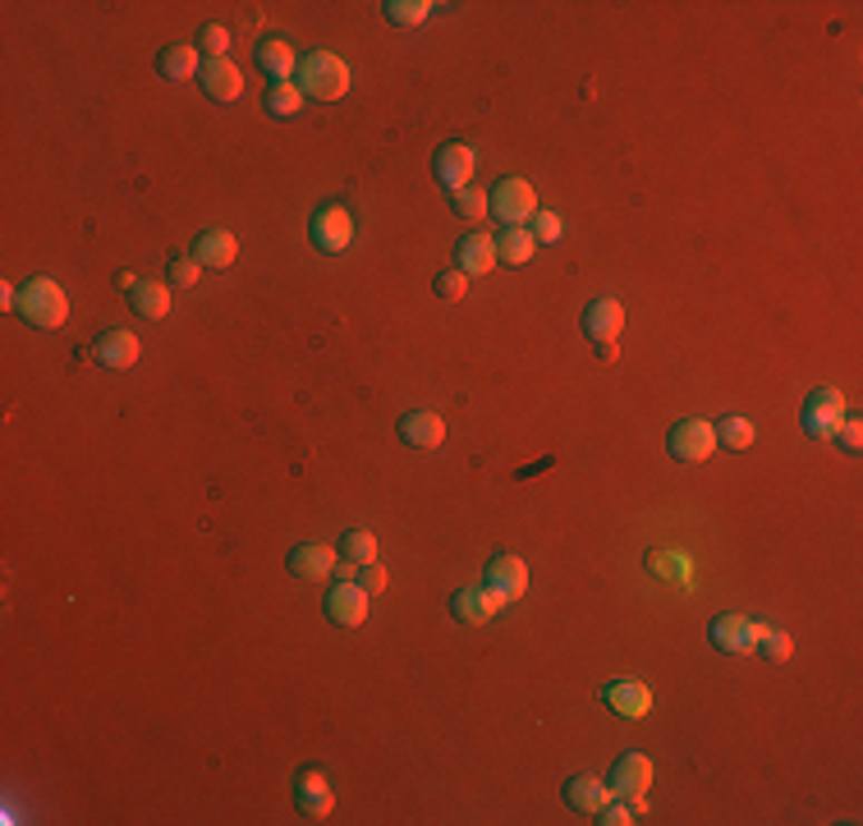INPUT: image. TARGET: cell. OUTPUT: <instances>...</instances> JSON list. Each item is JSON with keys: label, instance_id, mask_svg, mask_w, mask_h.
I'll return each instance as SVG.
<instances>
[{"label": "cell", "instance_id": "cell-11", "mask_svg": "<svg viewBox=\"0 0 863 826\" xmlns=\"http://www.w3.org/2000/svg\"><path fill=\"white\" fill-rule=\"evenodd\" d=\"M758 629H763L758 620L730 611V616H717V620L707 625V638H712V648H717V652L739 657V652H754L758 648Z\"/></svg>", "mask_w": 863, "mask_h": 826}, {"label": "cell", "instance_id": "cell-4", "mask_svg": "<svg viewBox=\"0 0 863 826\" xmlns=\"http://www.w3.org/2000/svg\"><path fill=\"white\" fill-rule=\"evenodd\" d=\"M533 212H538V194H533L529 179L506 175V179H497L492 189H487V216H497L501 230H510V225H523V220H533Z\"/></svg>", "mask_w": 863, "mask_h": 826}, {"label": "cell", "instance_id": "cell-10", "mask_svg": "<svg viewBox=\"0 0 863 826\" xmlns=\"http://www.w3.org/2000/svg\"><path fill=\"white\" fill-rule=\"evenodd\" d=\"M367 607H372V592H363L354 579H335L326 592V616L341 629H359L367 620Z\"/></svg>", "mask_w": 863, "mask_h": 826}, {"label": "cell", "instance_id": "cell-39", "mask_svg": "<svg viewBox=\"0 0 863 826\" xmlns=\"http://www.w3.org/2000/svg\"><path fill=\"white\" fill-rule=\"evenodd\" d=\"M354 583L363 588V592H382L386 588V570L372 560V566H359V574H354Z\"/></svg>", "mask_w": 863, "mask_h": 826}, {"label": "cell", "instance_id": "cell-5", "mask_svg": "<svg viewBox=\"0 0 863 826\" xmlns=\"http://www.w3.org/2000/svg\"><path fill=\"white\" fill-rule=\"evenodd\" d=\"M850 419L845 413V395L836 391V386H817V391H808V400H804V409H800V423H804V432L813 436V441H832L836 436V427Z\"/></svg>", "mask_w": 863, "mask_h": 826}, {"label": "cell", "instance_id": "cell-40", "mask_svg": "<svg viewBox=\"0 0 863 826\" xmlns=\"http://www.w3.org/2000/svg\"><path fill=\"white\" fill-rule=\"evenodd\" d=\"M116 285H120V289H134V285H138V276H134V272H120V276H116Z\"/></svg>", "mask_w": 863, "mask_h": 826}, {"label": "cell", "instance_id": "cell-23", "mask_svg": "<svg viewBox=\"0 0 863 826\" xmlns=\"http://www.w3.org/2000/svg\"><path fill=\"white\" fill-rule=\"evenodd\" d=\"M198 69H203V51L189 47V42H175V47H161L157 51V73L170 83H189L198 79Z\"/></svg>", "mask_w": 863, "mask_h": 826}, {"label": "cell", "instance_id": "cell-16", "mask_svg": "<svg viewBox=\"0 0 863 826\" xmlns=\"http://www.w3.org/2000/svg\"><path fill=\"white\" fill-rule=\"evenodd\" d=\"M290 574L294 579H304V583H322V579H331L335 574V566H341V555H335L331 547H322V542H298L294 551H290Z\"/></svg>", "mask_w": 863, "mask_h": 826}, {"label": "cell", "instance_id": "cell-15", "mask_svg": "<svg viewBox=\"0 0 863 826\" xmlns=\"http://www.w3.org/2000/svg\"><path fill=\"white\" fill-rule=\"evenodd\" d=\"M198 88H203V97L207 101H239V92H244V73H239V65L235 60H203V69H198Z\"/></svg>", "mask_w": 863, "mask_h": 826}, {"label": "cell", "instance_id": "cell-22", "mask_svg": "<svg viewBox=\"0 0 863 826\" xmlns=\"http://www.w3.org/2000/svg\"><path fill=\"white\" fill-rule=\"evenodd\" d=\"M170 281H153V276H138V285L129 289V308L143 317V322H161L170 313Z\"/></svg>", "mask_w": 863, "mask_h": 826}, {"label": "cell", "instance_id": "cell-31", "mask_svg": "<svg viewBox=\"0 0 863 826\" xmlns=\"http://www.w3.org/2000/svg\"><path fill=\"white\" fill-rule=\"evenodd\" d=\"M754 652H763L767 661H791L795 643H791V633H785L781 625H763V629H758V648H754Z\"/></svg>", "mask_w": 863, "mask_h": 826}, {"label": "cell", "instance_id": "cell-1", "mask_svg": "<svg viewBox=\"0 0 863 826\" xmlns=\"http://www.w3.org/2000/svg\"><path fill=\"white\" fill-rule=\"evenodd\" d=\"M294 83L304 92V101H341L350 92V65L335 51H308L298 60Z\"/></svg>", "mask_w": 863, "mask_h": 826}, {"label": "cell", "instance_id": "cell-7", "mask_svg": "<svg viewBox=\"0 0 863 826\" xmlns=\"http://www.w3.org/2000/svg\"><path fill=\"white\" fill-rule=\"evenodd\" d=\"M308 239H313V248L326 253V257L345 253V248L354 244V216H350L341 203H322V207L313 212V220H308Z\"/></svg>", "mask_w": 863, "mask_h": 826}, {"label": "cell", "instance_id": "cell-3", "mask_svg": "<svg viewBox=\"0 0 863 826\" xmlns=\"http://www.w3.org/2000/svg\"><path fill=\"white\" fill-rule=\"evenodd\" d=\"M620 331H625V304H620V298L602 294V298H592V304L583 308V335L592 341V350H597V358H602V363H611L620 354Z\"/></svg>", "mask_w": 863, "mask_h": 826}, {"label": "cell", "instance_id": "cell-30", "mask_svg": "<svg viewBox=\"0 0 863 826\" xmlns=\"http://www.w3.org/2000/svg\"><path fill=\"white\" fill-rule=\"evenodd\" d=\"M382 10H386V19L395 28H419V23L432 19V0H386Z\"/></svg>", "mask_w": 863, "mask_h": 826}, {"label": "cell", "instance_id": "cell-32", "mask_svg": "<svg viewBox=\"0 0 863 826\" xmlns=\"http://www.w3.org/2000/svg\"><path fill=\"white\" fill-rule=\"evenodd\" d=\"M450 212H455L460 220H469V225H473V220H482V216H487V194L469 184V189L450 194Z\"/></svg>", "mask_w": 863, "mask_h": 826}, {"label": "cell", "instance_id": "cell-19", "mask_svg": "<svg viewBox=\"0 0 863 826\" xmlns=\"http://www.w3.org/2000/svg\"><path fill=\"white\" fill-rule=\"evenodd\" d=\"M253 60L272 83H294V73H298V56H294V47L285 42V37H262Z\"/></svg>", "mask_w": 863, "mask_h": 826}, {"label": "cell", "instance_id": "cell-21", "mask_svg": "<svg viewBox=\"0 0 863 826\" xmlns=\"http://www.w3.org/2000/svg\"><path fill=\"white\" fill-rule=\"evenodd\" d=\"M497 611H501V602L482 583H469V588H460L455 597H450V616H455L460 625H487Z\"/></svg>", "mask_w": 863, "mask_h": 826}, {"label": "cell", "instance_id": "cell-2", "mask_svg": "<svg viewBox=\"0 0 863 826\" xmlns=\"http://www.w3.org/2000/svg\"><path fill=\"white\" fill-rule=\"evenodd\" d=\"M14 313L37 331H60L69 322V294L51 276H28L19 285V308Z\"/></svg>", "mask_w": 863, "mask_h": 826}, {"label": "cell", "instance_id": "cell-37", "mask_svg": "<svg viewBox=\"0 0 863 826\" xmlns=\"http://www.w3.org/2000/svg\"><path fill=\"white\" fill-rule=\"evenodd\" d=\"M832 441L845 450V455H859V450H863V423H859V419H845V423L836 427Z\"/></svg>", "mask_w": 863, "mask_h": 826}, {"label": "cell", "instance_id": "cell-6", "mask_svg": "<svg viewBox=\"0 0 863 826\" xmlns=\"http://www.w3.org/2000/svg\"><path fill=\"white\" fill-rule=\"evenodd\" d=\"M653 758H644V754H620L616 758V767H611V795L616 799H625L634 813H639L644 817V795L653 790Z\"/></svg>", "mask_w": 863, "mask_h": 826}, {"label": "cell", "instance_id": "cell-13", "mask_svg": "<svg viewBox=\"0 0 863 826\" xmlns=\"http://www.w3.org/2000/svg\"><path fill=\"white\" fill-rule=\"evenodd\" d=\"M106 372H129L134 363H138V354H143V345H138V335L134 331H125V326H110V331H101L97 341H92V350H88Z\"/></svg>", "mask_w": 863, "mask_h": 826}, {"label": "cell", "instance_id": "cell-38", "mask_svg": "<svg viewBox=\"0 0 863 826\" xmlns=\"http://www.w3.org/2000/svg\"><path fill=\"white\" fill-rule=\"evenodd\" d=\"M629 822H639V813H634L625 799H611L602 813H597V826H629Z\"/></svg>", "mask_w": 863, "mask_h": 826}, {"label": "cell", "instance_id": "cell-35", "mask_svg": "<svg viewBox=\"0 0 863 826\" xmlns=\"http://www.w3.org/2000/svg\"><path fill=\"white\" fill-rule=\"evenodd\" d=\"M198 276H203V267H198L194 257H179V253H175V257L166 262V281H170L175 289H194Z\"/></svg>", "mask_w": 863, "mask_h": 826}, {"label": "cell", "instance_id": "cell-18", "mask_svg": "<svg viewBox=\"0 0 863 826\" xmlns=\"http://www.w3.org/2000/svg\"><path fill=\"white\" fill-rule=\"evenodd\" d=\"M395 432H400V441L409 450H441V441H445V423H441V413H432V409H409Z\"/></svg>", "mask_w": 863, "mask_h": 826}, {"label": "cell", "instance_id": "cell-33", "mask_svg": "<svg viewBox=\"0 0 863 826\" xmlns=\"http://www.w3.org/2000/svg\"><path fill=\"white\" fill-rule=\"evenodd\" d=\"M194 47H198L207 60H220L225 51H231V28H225V23H203Z\"/></svg>", "mask_w": 863, "mask_h": 826}, {"label": "cell", "instance_id": "cell-20", "mask_svg": "<svg viewBox=\"0 0 863 826\" xmlns=\"http://www.w3.org/2000/svg\"><path fill=\"white\" fill-rule=\"evenodd\" d=\"M455 267L464 276H487L497 272V239L482 235V230H469L460 244H455Z\"/></svg>", "mask_w": 863, "mask_h": 826}, {"label": "cell", "instance_id": "cell-24", "mask_svg": "<svg viewBox=\"0 0 863 826\" xmlns=\"http://www.w3.org/2000/svg\"><path fill=\"white\" fill-rule=\"evenodd\" d=\"M235 253H239V244H235V235L231 230H203L198 239H194V262L198 267H212V272H225L235 262Z\"/></svg>", "mask_w": 863, "mask_h": 826}, {"label": "cell", "instance_id": "cell-9", "mask_svg": "<svg viewBox=\"0 0 863 826\" xmlns=\"http://www.w3.org/2000/svg\"><path fill=\"white\" fill-rule=\"evenodd\" d=\"M473 170H478V153L469 142H441L432 153V175L445 194H460L473 184Z\"/></svg>", "mask_w": 863, "mask_h": 826}, {"label": "cell", "instance_id": "cell-12", "mask_svg": "<svg viewBox=\"0 0 863 826\" xmlns=\"http://www.w3.org/2000/svg\"><path fill=\"white\" fill-rule=\"evenodd\" d=\"M482 588L497 597V602H519L523 588H529V566H523L519 555H497L487 560V574H482Z\"/></svg>", "mask_w": 863, "mask_h": 826}, {"label": "cell", "instance_id": "cell-25", "mask_svg": "<svg viewBox=\"0 0 863 826\" xmlns=\"http://www.w3.org/2000/svg\"><path fill=\"white\" fill-rule=\"evenodd\" d=\"M611 799H616L611 785L597 780V776H570V780H566V804H570L575 813H602Z\"/></svg>", "mask_w": 863, "mask_h": 826}, {"label": "cell", "instance_id": "cell-14", "mask_svg": "<svg viewBox=\"0 0 863 826\" xmlns=\"http://www.w3.org/2000/svg\"><path fill=\"white\" fill-rule=\"evenodd\" d=\"M294 808L304 817H331L335 795H331V780H326L322 767H298V776H294Z\"/></svg>", "mask_w": 863, "mask_h": 826}, {"label": "cell", "instance_id": "cell-36", "mask_svg": "<svg viewBox=\"0 0 863 826\" xmlns=\"http://www.w3.org/2000/svg\"><path fill=\"white\" fill-rule=\"evenodd\" d=\"M560 235H566V220H560V212H533V239L538 244H560Z\"/></svg>", "mask_w": 863, "mask_h": 826}, {"label": "cell", "instance_id": "cell-17", "mask_svg": "<svg viewBox=\"0 0 863 826\" xmlns=\"http://www.w3.org/2000/svg\"><path fill=\"white\" fill-rule=\"evenodd\" d=\"M602 702H607V711H616V717L639 721V717H648V711H653V689L644 680H611L602 689Z\"/></svg>", "mask_w": 863, "mask_h": 826}, {"label": "cell", "instance_id": "cell-29", "mask_svg": "<svg viewBox=\"0 0 863 826\" xmlns=\"http://www.w3.org/2000/svg\"><path fill=\"white\" fill-rule=\"evenodd\" d=\"M335 555L350 560V566H372V560H377V538H372L367 529H350L341 538V547H335Z\"/></svg>", "mask_w": 863, "mask_h": 826}, {"label": "cell", "instance_id": "cell-34", "mask_svg": "<svg viewBox=\"0 0 863 826\" xmlns=\"http://www.w3.org/2000/svg\"><path fill=\"white\" fill-rule=\"evenodd\" d=\"M432 294L441 298V304H460V298L469 294V276L460 267H445L437 281H432Z\"/></svg>", "mask_w": 863, "mask_h": 826}, {"label": "cell", "instance_id": "cell-27", "mask_svg": "<svg viewBox=\"0 0 863 826\" xmlns=\"http://www.w3.org/2000/svg\"><path fill=\"white\" fill-rule=\"evenodd\" d=\"M298 106H304L298 83H267V92H262V110H267L272 120H294Z\"/></svg>", "mask_w": 863, "mask_h": 826}, {"label": "cell", "instance_id": "cell-28", "mask_svg": "<svg viewBox=\"0 0 863 826\" xmlns=\"http://www.w3.org/2000/svg\"><path fill=\"white\" fill-rule=\"evenodd\" d=\"M712 427H717V445L735 450V455H739V450L754 445V436H758V427L748 423V419H739V413H726V419H722V423H712Z\"/></svg>", "mask_w": 863, "mask_h": 826}, {"label": "cell", "instance_id": "cell-8", "mask_svg": "<svg viewBox=\"0 0 863 826\" xmlns=\"http://www.w3.org/2000/svg\"><path fill=\"white\" fill-rule=\"evenodd\" d=\"M666 450L680 464H703V460L717 455V427L707 419H680L666 436Z\"/></svg>", "mask_w": 863, "mask_h": 826}, {"label": "cell", "instance_id": "cell-26", "mask_svg": "<svg viewBox=\"0 0 863 826\" xmlns=\"http://www.w3.org/2000/svg\"><path fill=\"white\" fill-rule=\"evenodd\" d=\"M538 239L533 230H523V225H510V230L497 235V262H506V267H523V262L533 257Z\"/></svg>", "mask_w": 863, "mask_h": 826}]
</instances>
